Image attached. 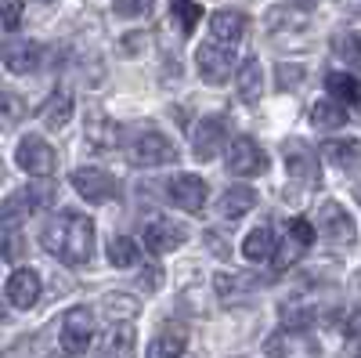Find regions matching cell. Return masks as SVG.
Listing matches in <instances>:
<instances>
[{"label": "cell", "instance_id": "obj_38", "mask_svg": "<svg viewBox=\"0 0 361 358\" xmlns=\"http://www.w3.org/2000/svg\"><path fill=\"white\" fill-rule=\"evenodd\" d=\"M22 253H25L22 235H8V239H4V257H8V261H22Z\"/></svg>", "mask_w": 361, "mask_h": 358}, {"label": "cell", "instance_id": "obj_20", "mask_svg": "<svg viewBox=\"0 0 361 358\" xmlns=\"http://www.w3.org/2000/svg\"><path fill=\"white\" fill-rule=\"evenodd\" d=\"M260 95H264V69L257 58H246L243 69H238V98L246 105H257Z\"/></svg>", "mask_w": 361, "mask_h": 358}, {"label": "cell", "instance_id": "obj_9", "mask_svg": "<svg viewBox=\"0 0 361 358\" xmlns=\"http://www.w3.org/2000/svg\"><path fill=\"white\" fill-rule=\"evenodd\" d=\"M145 246H148V253H170V250H177L180 243L188 239V232H185V225H177V221H170V217H156V221H148L145 225Z\"/></svg>", "mask_w": 361, "mask_h": 358}, {"label": "cell", "instance_id": "obj_24", "mask_svg": "<svg viewBox=\"0 0 361 358\" xmlns=\"http://www.w3.org/2000/svg\"><path fill=\"white\" fill-rule=\"evenodd\" d=\"M40 119H44V127L47 131H62L69 119H73V98L69 95H51L47 102H44V109H40Z\"/></svg>", "mask_w": 361, "mask_h": 358}, {"label": "cell", "instance_id": "obj_10", "mask_svg": "<svg viewBox=\"0 0 361 358\" xmlns=\"http://www.w3.org/2000/svg\"><path fill=\"white\" fill-rule=\"evenodd\" d=\"M264 167H267V160H264L260 145H257L253 138H235V141L228 145V170H231L235 177H253V174H260Z\"/></svg>", "mask_w": 361, "mask_h": 358}, {"label": "cell", "instance_id": "obj_35", "mask_svg": "<svg viewBox=\"0 0 361 358\" xmlns=\"http://www.w3.org/2000/svg\"><path fill=\"white\" fill-rule=\"evenodd\" d=\"M22 11H25L22 0H4V4H0V25H4L8 33H18V25H22Z\"/></svg>", "mask_w": 361, "mask_h": 358}, {"label": "cell", "instance_id": "obj_5", "mask_svg": "<svg viewBox=\"0 0 361 358\" xmlns=\"http://www.w3.org/2000/svg\"><path fill=\"white\" fill-rule=\"evenodd\" d=\"M73 189L87 199V203H112L119 196V185L109 170H98V167H80L73 174Z\"/></svg>", "mask_w": 361, "mask_h": 358}, {"label": "cell", "instance_id": "obj_29", "mask_svg": "<svg viewBox=\"0 0 361 358\" xmlns=\"http://www.w3.org/2000/svg\"><path fill=\"white\" fill-rule=\"evenodd\" d=\"M311 322H314L311 304H296V301H286L282 304V330L286 333H304Z\"/></svg>", "mask_w": 361, "mask_h": 358}, {"label": "cell", "instance_id": "obj_28", "mask_svg": "<svg viewBox=\"0 0 361 358\" xmlns=\"http://www.w3.org/2000/svg\"><path fill=\"white\" fill-rule=\"evenodd\" d=\"M137 257H141V250H137V243H134L130 235H112L109 239V261L116 268H134Z\"/></svg>", "mask_w": 361, "mask_h": 358}, {"label": "cell", "instance_id": "obj_23", "mask_svg": "<svg viewBox=\"0 0 361 358\" xmlns=\"http://www.w3.org/2000/svg\"><path fill=\"white\" fill-rule=\"evenodd\" d=\"M185 330H177V326H166V330L152 340V347H148V358H185Z\"/></svg>", "mask_w": 361, "mask_h": 358}, {"label": "cell", "instance_id": "obj_27", "mask_svg": "<svg viewBox=\"0 0 361 358\" xmlns=\"http://www.w3.org/2000/svg\"><path fill=\"white\" fill-rule=\"evenodd\" d=\"M325 91L333 98H340V102H361V80L354 73H329Z\"/></svg>", "mask_w": 361, "mask_h": 358}, {"label": "cell", "instance_id": "obj_6", "mask_svg": "<svg viewBox=\"0 0 361 358\" xmlns=\"http://www.w3.org/2000/svg\"><path fill=\"white\" fill-rule=\"evenodd\" d=\"M94 340V311L90 308H73L62 318V347L66 354H83Z\"/></svg>", "mask_w": 361, "mask_h": 358}, {"label": "cell", "instance_id": "obj_2", "mask_svg": "<svg viewBox=\"0 0 361 358\" xmlns=\"http://www.w3.org/2000/svg\"><path fill=\"white\" fill-rule=\"evenodd\" d=\"M127 160H130L134 167H166V163L177 160V148H173V141H170L166 134L145 131V134H137V138L130 141Z\"/></svg>", "mask_w": 361, "mask_h": 358}, {"label": "cell", "instance_id": "obj_41", "mask_svg": "<svg viewBox=\"0 0 361 358\" xmlns=\"http://www.w3.org/2000/svg\"><path fill=\"white\" fill-rule=\"evenodd\" d=\"M4 315H8V311H4V304H0V322H4Z\"/></svg>", "mask_w": 361, "mask_h": 358}, {"label": "cell", "instance_id": "obj_13", "mask_svg": "<svg viewBox=\"0 0 361 358\" xmlns=\"http://www.w3.org/2000/svg\"><path fill=\"white\" fill-rule=\"evenodd\" d=\"M40 301V275L33 272V268H18V272H11L8 279V304L25 311L33 308Z\"/></svg>", "mask_w": 361, "mask_h": 358}, {"label": "cell", "instance_id": "obj_15", "mask_svg": "<svg viewBox=\"0 0 361 358\" xmlns=\"http://www.w3.org/2000/svg\"><path fill=\"white\" fill-rule=\"evenodd\" d=\"M40 58H44V51L33 40H8V47H4V66L11 73H33L40 66Z\"/></svg>", "mask_w": 361, "mask_h": 358}, {"label": "cell", "instance_id": "obj_4", "mask_svg": "<svg viewBox=\"0 0 361 358\" xmlns=\"http://www.w3.org/2000/svg\"><path fill=\"white\" fill-rule=\"evenodd\" d=\"M15 163L33 177H47L54 170V148L40 134H25L18 141V148H15Z\"/></svg>", "mask_w": 361, "mask_h": 358}, {"label": "cell", "instance_id": "obj_42", "mask_svg": "<svg viewBox=\"0 0 361 358\" xmlns=\"http://www.w3.org/2000/svg\"><path fill=\"white\" fill-rule=\"evenodd\" d=\"M44 4H47V0H44Z\"/></svg>", "mask_w": 361, "mask_h": 358}, {"label": "cell", "instance_id": "obj_21", "mask_svg": "<svg viewBox=\"0 0 361 358\" xmlns=\"http://www.w3.org/2000/svg\"><path fill=\"white\" fill-rule=\"evenodd\" d=\"M322 156L333 163V167L354 170V167H361V141H350V138H343V141H325V145H322Z\"/></svg>", "mask_w": 361, "mask_h": 358}, {"label": "cell", "instance_id": "obj_25", "mask_svg": "<svg viewBox=\"0 0 361 358\" xmlns=\"http://www.w3.org/2000/svg\"><path fill=\"white\" fill-rule=\"evenodd\" d=\"M333 54L354 73H361V33L357 29H347V33H336L333 37Z\"/></svg>", "mask_w": 361, "mask_h": 358}, {"label": "cell", "instance_id": "obj_14", "mask_svg": "<svg viewBox=\"0 0 361 358\" xmlns=\"http://www.w3.org/2000/svg\"><path fill=\"white\" fill-rule=\"evenodd\" d=\"M98 358H134V326L130 322H112L109 333L98 344Z\"/></svg>", "mask_w": 361, "mask_h": 358}, {"label": "cell", "instance_id": "obj_34", "mask_svg": "<svg viewBox=\"0 0 361 358\" xmlns=\"http://www.w3.org/2000/svg\"><path fill=\"white\" fill-rule=\"evenodd\" d=\"M112 11L119 18H145L152 15V0H112Z\"/></svg>", "mask_w": 361, "mask_h": 358}, {"label": "cell", "instance_id": "obj_37", "mask_svg": "<svg viewBox=\"0 0 361 358\" xmlns=\"http://www.w3.org/2000/svg\"><path fill=\"white\" fill-rule=\"evenodd\" d=\"M296 80H304V66H279V87H293Z\"/></svg>", "mask_w": 361, "mask_h": 358}, {"label": "cell", "instance_id": "obj_3", "mask_svg": "<svg viewBox=\"0 0 361 358\" xmlns=\"http://www.w3.org/2000/svg\"><path fill=\"white\" fill-rule=\"evenodd\" d=\"M235 58H231V51H228V44H221V40H206L199 51H195V66H199V76L206 80V83H214V87H221L228 76H231V66Z\"/></svg>", "mask_w": 361, "mask_h": 358}, {"label": "cell", "instance_id": "obj_22", "mask_svg": "<svg viewBox=\"0 0 361 358\" xmlns=\"http://www.w3.org/2000/svg\"><path fill=\"white\" fill-rule=\"evenodd\" d=\"M253 206H257V192L238 185V189H228V192L221 196L217 210H221V217H228V221H231V217H243V214H250Z\"/></svg>", "mask_w": 361, "mask_h": 358}, {"label": "cell", "instance_id": "obj_18", "mask_svg": "<svg viewBox=\"0 0 361 358\" xmlns=\"http://www.w3.org/2000/svg\"><path fill=\"white\" fill-rule=\"evenodd\" d=\"M311 124L318 127V131H340L343 124H347V105L340 102V98H322V102H314V109H311Z\"/></svg>", "mask_w": 361, "mask_h": 358}, {"label": "cell", "instance_id": "obj_39", "mask_svg": "<svg viewBox=\"0 0 361 358\" xmlns=\"http://www.w3.org/2000/svg\"><path fill=\"white\" fill-rule=\"evenodd\" d=\"M264 351H267V358H282V354H286V337L267 340V344H264Z\"/></svg>", "mask_w": 361, "mask_h": 358}, {"label": "cell", "instance_id": "obj_16", "mask_svg": "<svg viewBox=\"0 0 361 358\" xmlns=\"http://www.w3.org/2000/svg\"><path fill=\"white\" fill-rule=\"evenodd\" d=\"M246 29H250V18L243 11H217L214 18H209V33H214V40H221V44L243 40Z\"/></svg>", "mask_w": 361, "mask_h": 358}, {"label": "cell", "instance_id": "obj_1", "mask_svg": "<svg viewBox=\"0 0 361 358\" xmlns=\"http://www.w3.org/2000/svg\"><path fill=\"white\" fill-rule=\"evenodd\" d=\"M44 250L69 268H83L94 253V221L87 214H58L44 228Z\"/></svg>", "mask_w": 361, "mask_h": 358}, {"label": "cell", "instance_id": "obj_30", "mask_svg": "<svg viewBox=\"0 0 361 358\" xmlns=\"http://www.w3.org/2000/svg\"><path fill=\"white\" fill-rule=\"evenodd\" d=\"M25 116V102L18 98V91H8V87H0V127H15L22 124Z\"/></svg>", "mask_w": 361, "mask_h": 358}, {"label": "cell", "instance_id": "obj_17", "mask_svg": "<svg viewBox=\"0 0 361 358\" xmlns=\"http://www.w3.org/2000/svg\"><path fill=\"white\" fill-rule=\"evenodd\" d=\"M37 210V203H33V196H29V189H22V192H11L4 203H0V228H8V232H15L29 214Z\"/></svg>", "mask_w": 361, "mask_h": 358}, {"label": "cell", "instance_id": "obj_32", "mask_svg": "<svg viewBox=\"0 0 361 358\" xmlns=\"http://www.w3.org/2000/svg\"><path fill=\"white\" fill-rule=\"evenodd\" d=\"M286 235L293 239V243H296L300 250H311V246H314V225H311L307 217H289Z\"/></svg>", "mask_w": 361, "mask_h": 358}, {"label": "cell", "instance_id": "obj_36", "mask_svg": "<svg viewBox=\"0 0 361 358\" xmlns=\"http://www.w3.org/2000/svg\"><path fill=\"white\" fill-rule=\"evenodd\" d=\"M347 344H350V358H361V311L347 318Z\"/></svg>", "mask_w": 361, "mask_h": 358}, {"label": "cell", "instance_id": "obj_8", "mask_svg": "<svg viewBox=\"0 0 361 358\" xmlns=\"http://www.w3.org/2000/svg\"><path fill=\"white\" fill-rule=\"evenodd\" d=\"M286 167H289V177L300 181L304 189H314L318 185V156L307 141H286Z\"/></svg>", "mask_w": 361, "mask_h": 358}, {"label": "cell", "instance_id": "obj_33", "mask_svg": "<svg viewBox=\"0 0 361 358\" xmlns=\"http://www.w3.org/2000/svg\"><path fill=\"white\" fill-rule=\"evenodd\" d=\"M105 308H109V315L116 322H127V318L137 315V301H130V297H123V293H109L105 297Z\"/></svg>", "mask_w": 361, "mask_h": 358}, {"label": "cell", "instance_id": "obj_31", "mask_svg": "<svg viewBox=\"0 0 361 358\" xmlns=\"http://www.w3.org/2000/svg\"><path fill=\"white\" fill-rule=\"evenodd\" d=\"M173 18H177V25H180V33H192V29L199 25V18H202V11H199V4L195 0H173Z\"/></svg>", "mask_w": 361, "mask_h": 358}, {"label": "cell", "instance_id": "obj_19", "mask_svg": "<svg viewBox=\"0 0 361 358\" xmlns=\"http://www.w3.org/2000/svg\"><path fill=\"white\" fill-rule=\"evenodd\" d=\"M279 253V239H275V232L271 228H253L246 239H243V257L246 261H271Z\"/></svg>", "mask_w": 361, "mask_h": 358}, {"label": "cell", "instance_id": "obj_12", "mask_svg": "<svg viewBox=\"0 0 361 358\" xmlns=\"http://www.w3.org/2000/svg\"><path fill=\"white\" fill-rule=\"evenodd\" d=\"M224 141H228V119L224 116H206L202 124H199V131H195L192 148H195L199 160H214L221 148H224Z\"/></svg>", "mask_w": 361, "mask_h": 358}, {"label": "cell", "instance_id": "obj_7", "mask_svg": "<svg viewBox=\"0 0 361 358\" xmlns=\"http://www.w3.org/2000/svg\"><path fill=\"white\" fill-rule=\"evenodd\" d=\"M318 225H322L325 239H329L333 246H350V243H354V235H357L354 217L343 210L340 203H333V199L318 206Z\"/></svg>", "mask_w": 361, "mask_h": 358}, {"label": "cell", "instance_id": "obj_11", "mask_svg": "<svg viewBox=\"0 0 361 358\" xmlns=\"http://www.w3.org/2000/svg\"><path fill=\"white\" fill-rule=\"evenodd\" d=\"M166 196L180 206V210L199 214V210H202V203H206V181H202L199 174H177V177H170Z\"/></svg>", "mask_w": 361, "mask_h": 358}, {"label": "cell", "instance_id": "obj_26", "mask_svg": "<svg viewBox=\"0 0 361 358\" xmlns=\"http://www.w3.org/2000/svg\"><path fill=\"white\" fill-rule=\"evenodd\" d=\"M87 141L94 145V153H112V148L119 145V127L105 116H94L87 124Z\"/></svg>", "mask_w": 361, "mask_h": 358}, {"label": "cell", "instance_id": "obj_40", "mask_svg": "<svg viewBox=\"0 0 361 358\" xmlns=\"http://www.w3.org/2000/svg\"><path fill=\"white\" fill-rule=\"evenodd\" d=\"M163 282V268H148L145 272V286H159Z\"/></svg>", "mask_w": 361, "mask_h": 358}]
</instances>
